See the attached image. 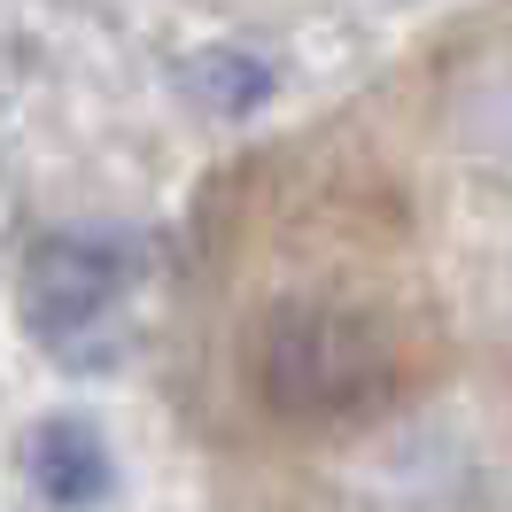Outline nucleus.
Returning <instances> with one entry per match:
<instances>
[{"instance_id":"4","label":"nucleus","mask_w":512,"mask_h":512,"mask_svg":"<svg viewBox=\"0 0 512 512\" xmlns=\"http://www.w3.org/2000/svg\"><path fill=\"white\" fill-rule=\"evenodd\" d=\"M179 78H187V101L218 109V117H249L256 101L272 94V63H256V55H241V47H210V55H194Z\"/></svg>"},{"instance_id":"1","label":"nucleus","mask_w":512,"mask_h":512,"mask_svg":"<svg viewBox=\"0 0 512 512\" xmlns=\"http://www.w3.org/2000/svg\"><path fill=\"white\" fill-rule=\"evenodd\" d=\"M249 381L264 412L326 427V419H357L381 404V388L396 381V350H388L381 319L326 303V295H295L264 311L249 342Z\"/></svg>"},{"instance_id":"3","label":"nucleus","mask_w":512,"mask_h":512,"mask_svg":"<svg viewBox=\"0 0 512 512\" xmlns=\"http://www.w3.org/2000/svg\"><path fill=\"white\" fill-rule=\"evenodd\" d=\"M24 481H32L39 505L86 512L109 489V443H101L86 419H39L32 443H24Z\"/></svg>"},{"instance_id":"2","label":"nucleus","mask_w":512,"mask_h":512,"mask_svg":"<svg viewBox=\"0 0 512 512\" xmlns=\"http://www.w3.org/2000/svg\"><path fill=\"white\" fill-rule=\"evenodd\" d=\"M125 303H132V249L101 233H47L24 256L16 311L32 342L70 373H109L125 357Z\"/></svg>"}]
</instances>
